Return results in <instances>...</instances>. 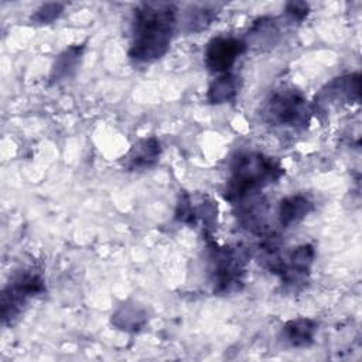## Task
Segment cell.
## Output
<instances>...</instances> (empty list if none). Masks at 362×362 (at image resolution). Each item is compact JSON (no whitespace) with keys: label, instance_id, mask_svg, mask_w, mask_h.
<instances>
[{"label":"cell","instance_id":"1","mask_svg":"<svg viewBox=\"0 0 362 362\" xmlns=\"http://www.w3.org/2000/svg\"><path fill=\"white\" fill-rule=\"evenodd\" d=\"M177 6L164 1L140 3L133 10L129 58L150 64L170 48L177 27Z\"/></svg>","mask_w":362,"mask_h":362},{"label":"cell","instance_id":"2","mask_svg":"<svg viewBox=\"0 0 362 362\" xmlns=\"http://www.w3.org/2000/svg\"><path fill=\"white\" fill-rule=\"evenodd\" d=\"M284 170L280 163L263 153H239L230 164V175L223 189V197L230 204L259 194L264 187L276 182Z\"/></svg>","mask_w":362,"mask_h":362},{"label":"cell","instance_id":"3","mask_svg":"<svg viewBox=\"0 0 362 362\" xmlns=\"http://www.w3.org/2000/svg\"><path fill=\"white\" fill-rule=\"evenodd\" d=\"M260 259L264 267L280 279L287 291H298L305 287L315 259V249L310 243H303L288 252H280L274 239L264 240L260 246Z\"/></svg>","mask_w":362,"mask_h":362},{"label":"cell","instance_id":"4","mask_svg":"<svg viewBox=\"0 0 362 362\" xmlns=\"http://www.w3.org/2000/svg\"><path fill=\"white\" fill-rule=\"evenodd\" d=\"M313 109L304 95L288 86L274 89L260 107L262 120L277 129L303 132L308 127Z\"/></svg>","mask_w":362,"mask_h":362},{"label":"cell","instance_id":"5","mask_svg":"<svg viewBox=\"0 0 362 362\" xmlns=\"http://www.w3.org/2000/svg\"><path fill=\"white\" fill-rule=\"evenodd\" d=\"M209 274L214 291L229 294L239 291L243 286L247 255L245 250L232 246H218L209 242Z\"/></svg>","mask_w":362,"mask_h":362},{"label":"cell","instance_id":"6","mask_svg":"<svg viewBox=\"0 0 362 362\" xmlns=\"http://www.w3.org/2000/svg\"><path fill=\"white\" fill-rule=\"evenodd\" d=\"M45 290L42 277L33 270L16 272L1 291V320L13 324L23 313L28 300Z\"/></svg>","mask_w":362,"mask_h":362},{"label":"cell","instance_id":"7","mask_svg":"<svg viewBox=\"0 0 362 362\" xmlns=\"http://www.w3.org/2000/svg\"><path fill=\"white\" fill-rule=\"evenodd\" d=\"M361 98V75L358 72L341 75L325 83L315 95L311 106L313 113H328L331 109L342 105L359 102Z\"/></svg>","mask_w":362,"mask_h":362},{"label":"cell","instance_id":"8","mask_svg":"<svg viewBox=\"0 0 362 362\" xmlns=\"http://www.w3.org/2000/svg\"><path fill=\"white\" fill-rule=\"evenodd\" d=\"M246 48V42L240 38L215 37L205 47V65L214 74H226Z\"/></svg>","mask_w":362,"mask_h":362},{"label":"cell","instance_id":"9","mask_svg":"<svg viewBox=\"0 0 362 362\" xmlns=\"http://www.w3.org/2000/svg\"><path fill=\"white\" fill-rule=\"evenodd\" d=\"M161 154V143L157 137H146L136 141L127 154L123 157L122 164L127 171H141L153 167Z\"/></svg>","mask_w":362,"mask_h":362},{"label":"cell","instance_id":"10","mask_svg":"<svg viewBox=\"0 0 362 362\" xmlns=\"http://www.w3.org/2000/svg\"><path fill=\"white\" fill-rule=\"evenodd\" d=\"M313 209L314 204L308 197L293 194L279 202L277 221L281 228H291L300 223Z\"/></svg>","mask_w":362,"mask_h":362},{"label":"cell","instance_id":"11","mask_svg":"<svg viewBox=\"0 0 362 362\" xmlns=\"http://www.w3.org/2000/svg\"><path fill=\"white\" fill-rule=\"evenodd\" d=\"M318 324L311 318H294L284 324L281 329L283 341L291 348H307L314 342Z\"/></svg>","mask_w":362,"mask_h":362},{"label":"cell","instance_id":"12","mask_svg":"<svg viewBox=\"0 0 362 362\" xmlns=\"http://www.w3.org/2000/svg\"><path fill=\"white\" fill-rule=\"evenodd\" d=\"M83 51L85 44H74L61 51L51 66L49 81L52 83H59L62 81L69 79L76 72L82 61Z\"/></svg>","mask_w":362,"mask_h":362},{"label":"cell","instance_id":"13","mask_svg":"<svg viewBox=\"0 0 362 362\" xmlns=\"http://www.w3.org/2000/svg\"><path fill=\"white\" fill-rule=\"evenodd\" d=\"M280 40V27L273 17L257 18L249 30V41L246 47L252 45L260 51L273 48Z\"/></svg>","mask_w":362,"mask_h":362},{"label":"cell","instance_id":"14","mask_svg":"<svg viewBox=\"0 0 362 362\" xmlns=\"http://www.w3.org/2000/svg\"><path fill=\"white\" fill-rule=\"evenodd\" d=\"M242 86V81L238 75L226 72L219 75L215 81L211 82L206 93V99L212 105H222L232 102Z\"/></svg>","mask_w":362,"mask_h":362},{"label":"cell","instance_id":"15","mask_svg":"<svg viewBox=\"0 0 362 362\" xmlns=\"http://www.w3.org/2000/svg\"><path fill=\"white\" fill-rule=\"evenodd\" d=\"M112 324L124 331H139L146 324V313L134 304L123 305L112 315Z\"/></svg>","mask_w":362,"mask_h":362},{"label":"cell","instance_id":"16","mask_svg":"<svg viewBox=\"0 0 362 362\" xmlns=\"http://www.w3.org/2000/svg\"><path fill=\"white\" fill-rule=\"evenodd\" d=\"M216 17V11L214 7L211 6H192V8H189L185 13V18H184V24L187 31H202L206 27L211 25V23L214 21V18Z\"/></svg>","mask_w":362,"mask_h":362},{"label":"cell","instance_id":"17","mask_svg":"<svg viewBox=\"0 0 362 362\" xmlns=\"http://www.w3.org/2000/svg\"><path fill=\"white\" fill-rule=\"evenodd\" d=\"M64 6L61 3H47L40 6L31 16V23L33 24H51L54 20H57L62 14Z\"/></svg>","mask_w":362,"mask_h":362},{"label":"cell","instance_id":"18","mask_svg":"<svg viewBox=\"0 0 362 362\" xmlns=\"http://www.w3.org/2000/svg\"><path fill=\"white\" fill-rule=\"evenodd\" d=\"M308 13V4L304 1H290L286 4V14L291 21H303Z\"/></svg>","mask_w":362,"mask_h":362}]
</instances>
